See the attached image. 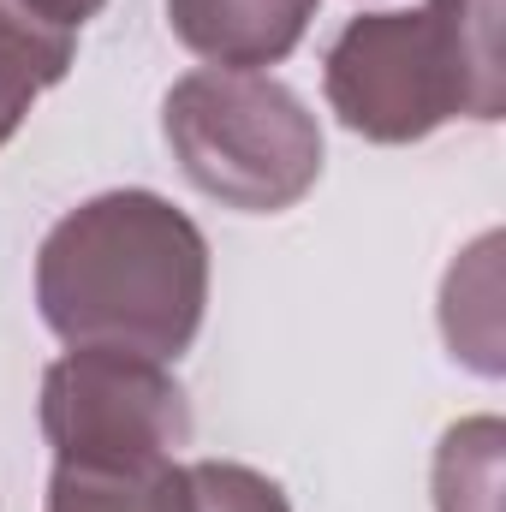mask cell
Instances as JSON below:
<instances>
[{
  "mask_svg": "<svg viewBox=\"0 0 506 512\" xmlns=\"http://www.w3.org/2000/svg\"><path fill=\"white\" fill-rule=\"evenodd\" d=\"M42 322L78 352H191L209 304V245L155 191H108L72 209L36 251Z\"/></svg>",
  "mask_w": 506,
  "mask_h": 512,
  "instance_id": "1",
  "label": "cell"
},
{
  "mask_svg": "<svg viewBox=\"0 0 506 512\" xmlns=\"http://www.w3.org/2000/svg\"><path fill=\"white\" fill-rule=\"evenodd\" d=\"M328 108L370 143H417L447 120H501V0H423L352 18L322 66Z\"/></svg>",
  "mask_w": 506,
  "mask_h": 512,
  "instance_id": "2",
  "label": "cell"
},
{
  "mask_svg": "<svg viewBox=\"0 0 506 512\" xmlns=\"http://www.w3.org/2000/svg\"><path fill=\"white\" fill-rule=\"evenodd\" d=\"M161 131L179 173L239 215H280L322 179L316 114L262 72L209 66L179 78L161 102Z\"/></svg>",
  "mask_w": 506,
  "mask_h": 512,
  "instance_id": "3",
  "label": "cell"
},
{
  "mask_svg": "<svg viewBox=\"0 0 506 512\" xmlns=\"http://www.w3.org/2000/svg\"><path fill=\"white\" fill-rule=\"evenodd\" d=\"M42 435L54 447V465L179 459V447L191 441V405L167 364L78 346L42 376Z\"/></svg>",
  "mask_w": 506,
  "mask_h": 512,
  "instance_id": "4",
  "label": "cell"
},
{
  "mask_svg": "<svg viewBox=\"0 0 506 512\" xmlns=\"http://www.w3.org/2000/svg\"><path fill=\"white\" fill-rule=\"evenodd\" d=\"M316 6L322 0H167V24L197 60L221 72H262L304 42Z\"/></svg>",
  "mask_w": 506,
  "mask_h": 512,
  "instance_id": "5",
  "label": "cell"
},
{
  "mask_svg": "<svg viewBox=\"0 0 506 512\" xmlns=\"http://www.w3.org/2000/svg\"><path fill=\"white\" fill-rule=\"evenodd\" d=\"M48 512H197L191 465L143 459V465H54Z\"/></svg>",
  "mask_w": 506,
  "mask_h": 512,
  "instance_id": "6",
  "label": "cell"
},
{
  "mask_svg": "<svg viewBox=\"0 0 506 512\" xmlns=\"http://www.w3.org/2000/svg\"><path fill=\"white\" fill-rule=\"evenodd\" d=\"M72 54H78L72 30L36 18L18 0H0V143L24 126L42 90H54L72 72Z\"/></svg>",
  "mask_w": 506,
  "mask_h": 512,
  "instance_id": "7",
  "label": "cell"
},
{
  "mask_svg": "<svg viewBox=\"0 0 506 512\" xmlns=\"http://www.w3.org/2000/svg\"><path fill=\"white\" fill-rule=\"evenodd\" d=\"M435 507L441 512H501V423L471 417L441 435L435 453Z\"/></svg>",
  "mask_w": 506,
  "mask_h": 512,
  "instance_id": "8",
  "label": "cell"
},
{
  "mask_svg": "<svg viewBox=\"0 0 506 512\" xmlns=\"http://www.w3.org/2000/svg\"><path fill=\"white\" fill-rule=\"evenodd\" d=\"M18 6H30L36 18H48V24H60V30H72V36H78V30H84L108 0H18Z\"/></svg>",
  "mask_w": 506,
  "mask_h": 512,
  "instance_id": "9",
  "label": "cell"
}]
</instances>
